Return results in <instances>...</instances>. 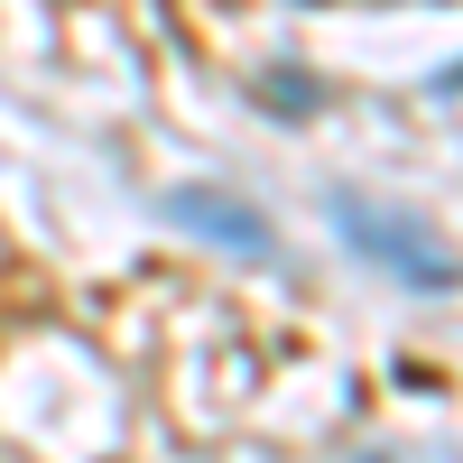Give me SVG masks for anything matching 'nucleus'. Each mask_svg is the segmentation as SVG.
I'll return each mask as SVG.
<instances>
[{
	"label": "nucleus",
	"instance_id": "obj_1",
	"mask_svg": "<svg viewBox=\"0 0 463 463\" xmlns=\"http://www.w3.org/2000/svg\"><path fill=\"white\" fill-rule=\"evenodd\" d=\"M334 222L353 232V250L362 260H380V269H399L408 288H454L463 279V260L436 241L417 213H399V204H362V195H334Z\"/></svg>",
	"mask_w": 463,
	"mask_h": 463
},
{
	"label": "nucleus",
	"instance_id": "obj_2",
	"mask_svg": "<svg viewBox=\"0 0 463 463\" xmlns=\"http://www.w3.org/2000/svg\"><path fill=\"white\" fill-rule=\"evenodd\" d=\"M167 222H195L204 241H222L232 260H269L279 241H269V222L241 204V195H213V185H176L167 195Z\"/></svg>",
	"mask_w": 463,
	"mask_h": 463
},
{
	"label": "nucleus",
	"instance_id": "obj_3",
	"mask_svg": "<svg viewBox=\"0 0 463 463\" xmlns=\"http://www.w3.org/2000/svg\"><path fill=\"white\" fill-rule=\"evenodd\" d=\"M260 111H279V121H306V111H316V84H306V74H260Z\"/></svg>",
	"mask_w": 463,
	"mask_h": 463
}]
</instances>
